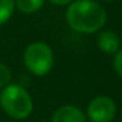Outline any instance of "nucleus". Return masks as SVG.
I'll use <instances>...</instances> for the list:
<instances>
[{
	"label": "nucleus",
	"mask_w": 122,
	"mask_h": 122,
	"mask_svg": "<svg viewBox=\"0 0 122 122\" xmlns=\"http://www.w3.org/2000/svg\"><path fill=\"white\" fill-rule=\"evenodd\" d=\"M108 15L96 0H74L66 11V21L72 30L92 34L102 29Z\"/></svg>",
	"instance_id": "nucleus-1"
},
{
	"label": "nucleus",
	"mask_w": 122,
	"mask_h": 122,
	"mask_svg": "<svg viewBox=\"0 0 122 122\" xmlns=\"http://www.w3.org/2000/svg\"><path fill=\"white\" fill-rule=\"evenodd\" d=\"M0 106L13 119H25L33 112V100L19 84H8L0 92Z\"/></svg>",
	"instance_id": "nucleus-2"
},
{
	"label": "nucleus",
	"mask_w": 122,
	"mask_h": 122,
	"mask_svg": "<svg viewBox=\"0 0 122 122\" xmlns=\"http://www.w3.org/2000/svg\"><path fill=\"white\" fill-rule=\"evenodd\" d=\"M24 64L30 74L45 76L54 66V53L45 42H33L24 51Z\"/></svg>",
	"instance_id": "nucleus-3"
},
{
	"label": "nucleus",
	"mask_w": 122,
	"mask_h": 122,
	"mask_svg": "<svg viewBox=\"0 0 122 122\" xmlns=\"http://www.w3.org/2000/svg\"><path fill=\"white\" fill-rule=\"evenodd\" d=\"M116 110V104L109 96H97L88 104L87 114L91 122H112Z\"/></svg>",
	"instance_id": "nucleus-4"
},
{
	"label": "nucleus",
	"mask_w": 122,
	"mask_h": 122,
	"mask_svg": "<svg viewBox=\"0 0 122 122\" xmlns=\"http://www.w3.org/2000/svg\"><path fill=\"white\" fill-rule=\"evenodd\" d=\"M51 122H87L85 114L75 105H63L54 112Z\"/></svg>",
	"instance_id": "nucleus-5"
},
{
	"label": "nucleus",
	"mask_w": 122,
	"mask_h": 122,
	"mask_svg": "<svg viewBox=\"0 0 122 122\" xmlns=\"http://www.w3.org/2000/svg\"><path fill=\"white\" fill-rule=\"evenodd\" d=\"M121 41L113 30H102L97 37V46L105 54H116L119 50Z\"/></svg>",
	"instance_id": "nucleus-6"
},
{
	"label": "nucleus",
	"mask_w": 122,
	"mask_h": 122,
	"mask_svg": "<svg viewBox=\"0 0 122 122\" xmlns=\"http://www.w3.org/2000/svg\"><path fill=\"white\" fill-rule=\"evenodd\" d=\"M45 4V0H15V7L21 13L32 15L38 12Z\"/></svg>",
	"instance_id": "nucleus-7"
},
{
	"label": "nucleus",
	"mask_w": 122,
	"mask_h": 122,
	"mask_svg": "<svg viewBox=\"0 0 122 122\" xmlns=\"http://www.w3.org/2000/svg\"><path fill=\"white\" fill-rule=\"evenodd\" d=\"M15 12V0H0V25L5 24Z\"/></svg>",
	"instance_id": "nucleus-8"
},
{
	"label": "nucleus",
	"mask_w": 122,
	"mask_h": 122,
	"mask_svg": "<svg viewBox=\"0 0 122 122\" xmlns=\"http://www.w3.org/2000/svg\"><path fill=\"white\" fill-rule=\"evenodd\" d=\"M12 79V72L8 66L0 63V88H4L9 84Z\"/></svg>",
	"instance_id": "nucleus-9"
},
{
	"label": "nucleus",
	"mask_w": 122,
	"mask_h": 122,
	"mask_svg": "<svg viewBox=\"0 0 122 122\" xmlns=\"http://www.w3.org/2000/svg\"><path fill=\"white\" fill-rule=\"evenodd\" d=\"M113 67L116 70V72L122 77V50H118L114 55L113 59Z\"/></svg>",
	"instance_id": "nucleus-10"
},
{
	"label": "nucleus",
	"mask_w": 122,
	"mask_h": 122,
	"mask_svg": "<svg viewBox=\"0 0 122 122\" xmlns=\"http://www.w3.org/2000/svg\"><path fill=\"white\" fill-rule=\"evenodd\" d=\"M51 4H54V5H68V4H71L74 0H49Z\"/></svg>",
	"instance_id": "nucleus-11"
},
{
	"label": "nucleus",
	"mask_w": 122,
	"mask_h": 122,
	"mask_svg": "<svg viewBox=\"0 0 122 122\" xmlns=\"http://www.w3.org/2000/svg\"><path fill=\"white\" fill-rule=\"evenodd\" d=\"M101 1H114V0H101Z\"/></svg>",
	"instance_id": "nucleus-12"
},
{
	"label": "nucleus",
	"mask_w": 122,
	"mask_h": 122,
	"mask_svg": "<svg viewBox=\"0 0 122 122\" xmlns=\"http://www.w3.org/2000/svg\"><path fill=\"white\" fill-rule=\"evenodd\" d=\"M121 117H122V112H121Z\"/></svg>",
	"instance_id": "nucleus-13"
}]
</instances>
